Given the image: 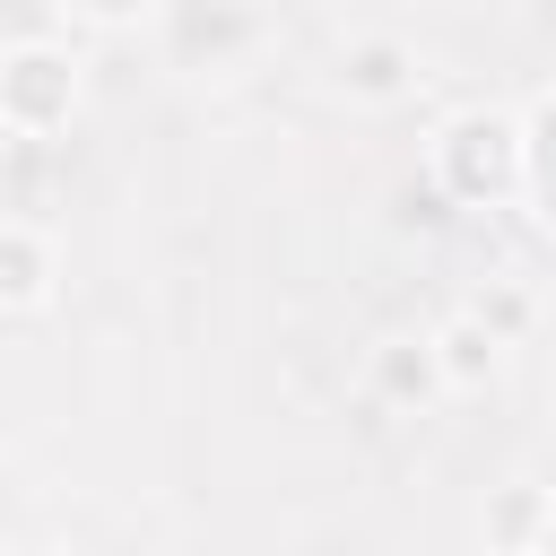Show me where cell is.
Here are the masks:
<instances>
[{
    "label": "cell",
    "mask_w": 556,
    "mask_h": 556,
    "mask_svg": "<svg viewBox=\"0 0 556 556\" xmlns=\"http://www.w3.org/2000/svg\"><path fill=\"white\" fill-rule=\"evenodd\" d=\"M426 356H434V382L443 391H478V382H495V365H504V339L460 304V313H443L434 330H426Z\"/></svg>",
    "instance_id": "cell-5"
},
{
    "label": "cell",
    "mask_w": 556,
    "mask_h": 556,
    "mask_svg": "<svg viewBox=\"0 0 556 556\" xmlns=\"http://www.w3.org/2000/svg\"><path fill=\"white\" fill-rule=\"evenodd\" d=\"M374 391H382V400H434L443 382H434V356H426V339H391V348L374 356Z\"/></svg>",
    "instance_id": "cell-7"
},
{
    "label": "cell",
    "mask_w": 556,
    "mask_h": 556,
    "mask_svg": "<svg viewBox=\"0 0 556 556\" xmlns=\"http://www.w3.org/2000/svg\"><path fill=\"white\" fill-rule=\"evenodd\" d=\"M426 174L460 208H521V182H530V130H521V113L513 104H460V113H443L434 139H426Z\"/></svg>",
    "instance_id": "cell-2"
},
{
    "label": "cell",
    "mask_w": 556,
    "mask_h": 556,
    "mask_svg": "<svg viewBox=\"0 0 556 556\" xmlns=\"http://www.w3.org/2000/svg\"><path fill=\"white\" fill-rule=\"evenodd\" d=\"M521 130H530V182H521V208L539 217V235H556V96H539V104L521 113Z\"/></svg>",
    "instance_id": "cell-6"
},
{
    "label": "cell",
    "mask_w": 556,
    "mask_h": 556,
    "mask_svg": "<svg viewBox=\"0 0 556 556\" xmlns=\"http://www.w3.org/2000/svg\"><path fill=\"white\" fill-rule=\"evenodd\" d=\"M330 87H339L348 104H400V96L417 87V43H408V35H391V26H365V35H348V43H339Z\"/></svg>",
    "instance_id": "cell-3"
},
{
    "label": "cell",
    "mask_w": 556,
    "mask_h": 556,
    "mask_svg": "<svg viewBox=\"0 0 556 556\" xmlns=\"http://www.w3.org/2000/svg\"><path fill=\"white\" fill-rule=\"evenodd\" d=\"M469 313H478V321H486L504 348L530 330V295H521V287H478V295H469Z\"/></svg>",
    "instance_id": "cell-8"
},
{
    "label": "cell",
    "mask_w": 556,
    "mask_h": 556,
    "mask_svg": "<svg viewBox=\"0 0 556 556\" xmlns=\"http://www.w3.org/2000/svg\"><path fill=\"white\" fill-rule=\"evenodd\" d=\"M521 556H556V495H547V513H539V530H530V547Z\"/></svg>",
    "instance_id": "cell-9"
},
{
    "label": "cell",
    "mask_w": 556,
    "mask_h": 556,
    "mask_svg": "<svg viewBox=\"0 0 556 556\" xmlns=\"http://www.w3.org/2000/svg\"><path fill=\"white\" fill-rule=\"evenodd\" d=\"M52 287H61V252H52V235H43L35 217H0V321L43 313Z\"/></svg>",
    "instance_id": "cell-4"
},
{
    "label": "cell",
    "mask_w": 556,
    "mask_h": 556,
    "mask_svg": "<svg viewBox=\"0 0 556 556\" xmlns=\"http://www.w3.org/2000/svg\"><path fill=\"white\" fill-rule=\"evenodd\" d=\"M87 104V52L70 35V9L43 17H0V130L52 139Z\"/></svg>",
    "instance_id": "cell-1"
}]
</instances>
